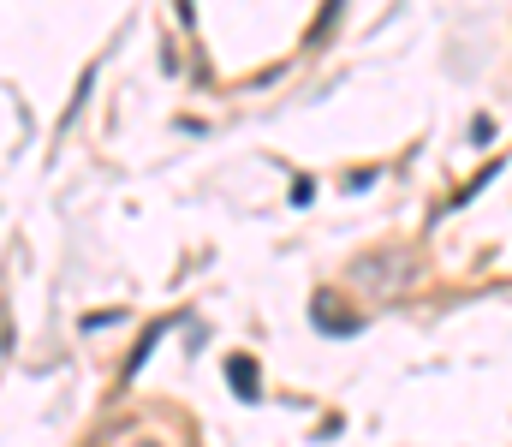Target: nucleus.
<instances>
[{"label":"nucleus","mask_w":512,"mask_h":447,"mask_svg":"<svg viewBox=\"0 0 512 447\" xmlns=\"http://www.w3.org/2000/svg\"><path fill=\"white\" fill-rule=\"evenodd\" d=\"M227 376H233V388H239L245 400L256 394V364H251V358H233V364H227Z\"/></svg>","instance_id":"f257e3e1"}]
</instances>
